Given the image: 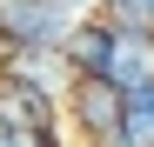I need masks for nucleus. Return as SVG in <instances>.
Wrapping results in <instances>:
<instances>
[{"instance_id": "1", "label": "nucleus", "mask_w": 154, "mask_h": 147, "mask_svg": "<svg viewBox=\"0 0 154 147\" xmlns=\"http://www.w3.org/2000/svg\"><path fill=\"white\" fill-rule=\"evenodd\" d=\"M81 27L60 0H0V40L7 54H27V47H67V34Z\"/></svg>"}, {"instance_id": "2", "label": "nucleus", "mask_w": 154, "mask_h": 147, "mask_svg": "<svg viewBox=\"0 0 154 147\" xmlns=\"http://www.w3.org/2000/svg\"><path fill=\"white\" fill-rule=\"evenodd\" d=\"M67 120H74V140H81V147H107L114 127H121V87L74 80L67 87Z\"/></svg>"}, {"instance_id": "3", "label": "nucleus", "mask_w": 154, "mask_h": 147, "mask_svg": "<svg viewBox=\"0 0 154 147\" xmlns=\"http://www.w3.org/2000/svg\"><path fill=\"white\" fill-rule=\"evenodd\" d=\"M107 147H154V87L121 94V127H114Z\"/></svg>"}, {"instance_id": "4", "label": "nucleus", "mask_w": 154, "mask_h": 147, "mask_svg": "<svg viewBox=\"0 0 154 147\" xmlns=\"http://www.w3.org/2000/svg\"><path fill=\"white\" fill-rule=\"evenodd\" d=\"M100 20H114L127 34H154V0H100Z\"/></svg>"}, {"instance_id": "5", "label": "nucleus", "mask_w": 154, "mask_h": 147, "mask_svg": "<svg viewBox=\"0 0 154 147\" xmlns=\"http://www.w3.org/2000/svg\"><path fill=\"white\" fill-rule=\"evenodd\" d=\"M60 7H67L74 20H94V14H100V0H60Z\"/></svg>"}, {"instance_id": "6", "label": "nucleus", "mask_w": 154, "mask_h": 147, "mask_svg": "<svg viewBox=\"0 0 154 147\" xmlns=\"http://www.w3.org/2000/svg\"><path fill=\"white\" fill-rule=\"evenodd\" d=\"M54 147H81V140H54Z\"/></svg>"}]
</instances>
